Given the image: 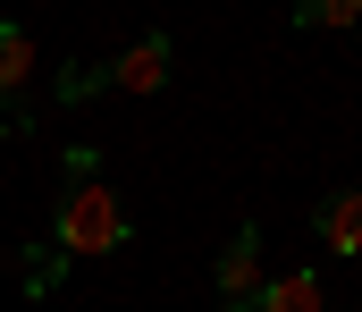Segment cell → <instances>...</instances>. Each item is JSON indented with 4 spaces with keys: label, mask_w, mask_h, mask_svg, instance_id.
Masks as SVG:
<instances>
[{
    "label": "cell",
    "mask_w": 362,
    "mask_h": 312,
    "mask_svg": "<svg viewBox=\"0 0 362 312\" xmlns=\"http://www.w3.org/2000/svg\"><path fill=\"white\" fill-rule=\"evenodd\" d=\"M169 68H177V42H169V34H144V42H127V51L101 68V93H160Z\"/></svg>",
    "instance_id": "2"
},
{
    "label": "cell",
    "mask_w": 362,
    "mask_h": 312,
    "mask_svg": "<svg viewBox=\"0 0 362 312\" xmlns=\"http://www.w3.org/2000/svg\"><path fill=\"white\" fill-rule=\"evenodd\" d=\"M295 25H312V34H346V25H362V0H303Z\"/></svg>",
    "instance_id": "7"
},
{
    "label": "cell",
    "mask_w": 362,
    "mask_h": 312,
    "mask_svg": "<svg viewBox=\"0 0 362 312\" xmlns=\"http://www.w3.org/2000/svg\"><path fill=\"white\" fill-rule=\"evenodd\" d=\"M211 279H219V304H228V312H253L262 279H270V270H262V228H253V219L228 236V253H219V270H211Z\"/></svg>",
    "instance_id": "3"
},
{
    "label": "cell",
    "mask_w": 362,
    "mask_h": 312,
    "mask_svg": "<svg viewBox=\"0 0 362 312\" xmlns=\"http://www.w3.org/2000/svg\"><path fill=\"white\" fill-rule=\"evenodd\" d=\"M135 219L127 203L101 186V178H68L59 186V211H51V253L59 262H101V253H127Z\"/></svg>",
    "instance_id": "1"
},
{
    "label": "cell",
    "mask_w": 362,
    "mask_h": 312,
    "mask_svg": "<svg viewBox=\"0 0 362 312\" xmlns=\"http://www.w3.org/2000/svg\"><path fill=\"white\" fill-rule=\"evenodd\" d=\"M312 236L337 262H362V186H346V195H329V203L312 211Z\"/></svg>",
    "instance_id": "4"
},
{
    "label": "cell",
    "mask_w": 362,
    "mask_h": 312,
    "mask_svg": "<svg viewBox=\"0 0 362 312\" xmlns=\"http://www.w3.org/2000/svg\"><path fill=\"white\" fill-rule=\"evenodd\" d=\"M34 85V34L25 25H0V102H17Z\"/></svg>",
    "instance_id": "6"
},
{
    "label": "cell",
    "mask_w": 362,
    "mask_h": 312,
    "mask_svg": "<svg viewBox=\"0 0 362 312\" xmlns=\"http://www.w3.org/2000/svg\"><path fill=\"white\" fill-rule=\"evenodd\" d=\"M0 135H8V110H0Z\"/></svg>",
    "instance_id": "8"
},
{
    "label": "cell",
    "mask_w": 362,
    "mask_h": 312,
    "mask_svg": "<svg viewBox=\"0 0 362 312\" xmlns=\"http://www.w3.org/2000/svg\"><path fill=\"white\" fill-rule=\"evenodd\" d=\"M253 312H329V296H320V279H312V270H278V279H262Z\"/></svg>",
    "instance_id": "5"
}]
</instances>
